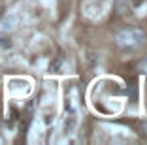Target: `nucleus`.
Wrapping results in <instances>:
<instances>
[{
  "label": "nucleus",
  "mask_w": 147,
  "mask_h": 145,
  "mask_svg": "<svg viewBox=\"0 0 147 145\" xmlns=\"http://www.w3.org/2000/svg\"><path fill=\"white\" fill-rule=\"evenodd\" d=\"M115 42L123 49H134L145 42V32L140 28H123L121 32H117Z\"/></svg>",
  "instance_id": "obj_1"
},
{
  "label": "nucleus",
  "mask_w": 147,
  "mask_h": 145,
  "mask_svg": "<svg viewBox=\"0 0 147 145\" xmlns=\"http://www.w3.org/2000/svg\"><path fill=\"white\" fill-rule=\"evenodd\" d=\"M138 70H140L142 74H145V76H147V57H145L143 60H140V64H138Z\"/></svg>",
  "instance_id": "obj_2"
},
{
  "label": "nucleus",
  "mask_w": 147,
  "mask_h": 145,
  "mask_svg": "<svg viewBox=\"0 0 147 145\" xmlns=\"http://www.w3.org/2000/svg\"><path fill=\"white\" fill-rule=\"evenodd\" d=\"M2 15H4V8H2V6H0V17H2Z\"/></svg>",
  "instance_id": "obj_3"
}]
</instances>
